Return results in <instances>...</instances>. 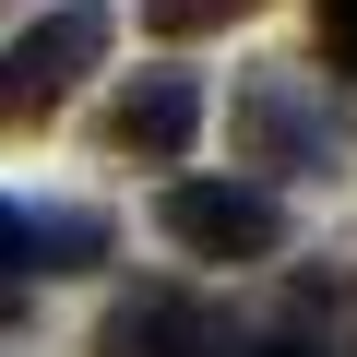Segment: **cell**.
<instances>
[{"instance_id": "6da1fadb", "label": "cell", "mask_w": 357, "mask_h": 357, "mask_svg": "<svg viewBox=\"0 0 357 357\" xmlns=\"http://www.w3.org/2000/svg\"><path fill=\"white\" fill-rule=\"evenodd\" d=\"M107 0H60V13H36L13 48H0V131H36V119H60V96L84 84V72H107Z\"/></svg>"}, {"instance_id": "7a4b0ae2", "label": "cell", "mask_w": 357, "mask_h": 357, "mask_svg": "<svg viewBox=\"0 0 357 357\" xmlns=\"http://www.w3.org/2000/svg\"><path fill=\"white\" fill-rule=\"evenodd\" d=\"M155 227L191 250V262H274L286 250V203L262 178H167L155 191Z\"/></svg>"}, {"instance_id": "3957f363", "label": "cell", "mask_w": 357, "mask_h": 357, "mask_svg": "<svg viewBox=\"0 0 357 357\" xmlns=\"http://www.w3.org/2000/svg\"><path fill=\"white\" fill-rule=\"evenodd\" d=\"M238 155H250V167L333 178V167H345V119H333V107H321V84L286 60V72H250V96H238Z\"/></svg>"}, {"instance_id": "277c9868", "label": "cell", "mask_w": 357, "mask_h": 357, "mask_svg": "<svg viewBox=\"0 0 357 357\" xmlns=\"http://www.w3.org/2000/svg\"><path fill=\"white\" fill-rule=\"evenodd\" d=\"M191 131H203V72H119L107 84V155H131V167H167V155H191Z\"/></svg>"}, {"instance_id": "5b68a950", "label": "cell", "mask_w": 357, "mask_h": 357, "mask_svg": "<svg viewBox=\"0 0 357 357\" xmlns=\"http://www.w3.org/2000/svg\"><path fill=\"white\" fill-rule=\"evenodd\" d=\"M119 238H107V215H84V203H60V215H24V274H96Z\"/></svg>"}, {"instance_id": "8992f818", "label": "cell", "mask_w": 357, "mask_h": 357, "mask_svg": "<svg viewBox=\"0 0 357 357\" xmlns=\"http://www.w3.org/2000/svg\"><path fill=\"white\" fill-rule=\"evenodd\" d=\"M178 321H191L178 298H119V310L96 321V357H167V345H178Z\"/></svg>"}, {"instance_id": "52a82bcc", "label": "cell", "mask_w": 357, "mask_h": 357, "mask_svg": "<svg viewBox=\"0 0 357 357\" xmlns=\"http://www.w3.org/2000/svg\"><path fill=\"white\" fill-rule=\"evenodd\" d=\"M262 0H143V24L155 36H227V24H250Z\"/></svg>"}, {"instance_id": "ba28073f", "label": "cell", "mask_w": 357, "mask_h": 357, "mask_svg": "<svg viewBox=\"0 0 357 357\" xmlns=\"http://www.w3.org/2000/svg\"><path fill=\"white\" fill-rule=\"evenodd\" d=\"M13 274H24V215L0 203V286H13Z\"/></svg>"}, {"instance_id": "9c48e42d", "label": "cell", "mask_w": 357, "mask_h": 357, "mask_svg": "<svg viewBox=\"0 0 357 357\" xmlns=\"http://www.w3.org/2000/svg\"><path fill=\"white\" fill-rule=\"evenodd\" d=\"M262 357H310V345H262Z\"/></svg>"}, {"instance_id": "30bf717a", "label": "cell", "mask_w": 357, "mask_h": 357, "mask_svg": "<svg viewBox=\"0 0 357 357\" xmlns=\"http://www.w3.org/2000/svg\"><path fill=\"white\" fill-rule=\"evenodd\" d=\"M0 310H13V286H0Z\"/></svg>"}]
</instances>
